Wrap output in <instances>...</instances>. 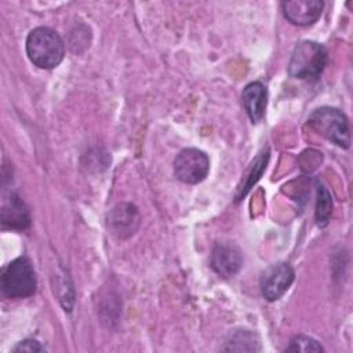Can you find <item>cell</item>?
<instances>
[{
	"label": "cell",
	"mask_w": 353,
	"mask_h": 353,
	"mask_svg": "<svg viewBox=\"0 0 353 353\" xmlns=\"http://www.w3.org/2000/svg\"><path fill=\"white\" fill-rule=\"evenodd\" d=\"M26 54L37 68L52 69L62 62L65 44L54 29L39 26L30 30L26 37Z\"/></svg>",
	"instance_id": "6da1fadb"
},
{
	"label": "cell",
	"mask_w": 353,
	"mask_h": 353,
	"mask_svg": "<svg viewBox=\"0 0 353 353\" xmlns=\"http://www.w3.org/2000/svg\"><path fill=\"white\" fill-rule=\"evenodd\" d=\"M327 62V48L317 41L305 40L294 48L288 62V73L299 80L314 81L324 72Z\"/></svg>",
	"instance_id": "7a4b0ae2"
},
{
	"label": "cell",
	"mask_w": 353,
	"mask_h": 353,
	"mask_svg": "<svg viewBox=\"0 0 353 353\" xmlns=\"http://www.w3.org/2000/svg\"><path fill=\"white\" fill-rule=\"evenodd\" d=\"M1 292L7 298H28L36 292L37 277L29 258L19 256L1 270Z\"/></svg>",
	"instance_id": "3957f363"
},
{
	"label": "cell",
	"mask_w": 353,
	"mask_h": 353,
	"mask_svg": "<svg viewBox=\"0 0 353 353\" xmlns=\"http://www.w3.org/2000/svg\"><path fill=\"white\" fill-rule=\"evenodd\" d=\"M309 125L334 145L347 149L350 146V128L346 114L331 106L317 108L307 117Z\"/></svg>",
	"instance_id": "277c9868"
},
{
	"label": "cell",
	"mask_w": 353,
	"mask_h": 353,
	"mask_svg": "<svg viewBox=\"0 0 353 353\" xmlns=\"http://www.w3.org/2000/svg\"><path fill=\"white\" fill-rule=\"evenodd\" d=\"M210 159L208 156L196 148L182 149L174 160L175 176L185 183H199L208 175Z\"/></svg>",
	"instance_id": "5b68a950"
},
{
	"label": "cell",
	"mask_w": 353,
	"mask_h": 353,
	"mask_svg": "<svg viewBox=\"0 0 353 353\" xmlns=\"http://www.w3.org/2000/svg\"><path fill=\"white\" fill-rule=\"evenodd\" d=\"M294 280L295 272L291 265L285 262L270 265L261 276V292L268 301H277L288 291Z\"/></svg>",
	"instance_id": "8992f818"
},
{
	"label": "cell",
	"mask_w": 353,
	"mask_h": 353,
	"mask_svg": "<svg viewBox=\"0 0 353 353\" xmlns=\"http://www.w3.org/2000/svg\"><path fill=\"white\" fill-rule=\"evenodd\" d=\"M138 208L131 203H120L114 205L108 215V229L119 239L132 236L139 226Z\"/></svg>",
	"instance_id": "52a82bcc"
},
{
	"label": "cell",
	"mask_w": 353,
	"mask_h": 353,
	"mask_svg": "<svg viewBox=\"0 0 353 353\" xmlns=\"http://www.w3.org/2000/svg\"><path fill=\"white\" fill-rule=\"evenodd\" d=\"M324 3L321 0H292L283 1L281 10L284 17L294 25H313L321 15Z\"/></svg>",
	"instance_id": "ba28073f"
},
{
	"label": "cell",
	"mask_w": 353,
	"mask_h": 353,
	"mask_svg": "<svg viewBox=\"0 0 353 353\" xmlns=\"http://www.w3.org/2000/svg\"><path fill=\"white\" fill-rule=\"evenodd\" d=\"M243 266L241 251L233 244H216L211 254V268L221 277L234 276Z\"/></svg>",
	"instance_id": "9c48e42d"
},
{
	"label": "cell",
	"mask_w": 353,
	"mask_h": 353,
	"mask_svg": "<svg viewBox=\"0 0 353 353\" xmlns=\"http://www.w3.org/2000/svg\"><path fill=\"white\" fill-rule=\"evenodd\" d=\"M1 223L10 229L23 230L30 225V212L25 201L14 192L4 196L1 205Z\"/></svg>",
	"instance_id": "30bf717a"
},
{
	"label": "cell",
	"mask_w": 353,
	"mask_h": 353,
	"mask_svg": "<svg viewBox=\"0 0 353 353\" xmlns=\"http://www.w3.org/2000/svg\"><path fill=\"white\" fill-rule=\"evenodd\" d=\"M243 106L252 123L262 120L268 103V90L261 81L247 84L241 92Z\"/></svg>",
	"instance_id": "8fae6325"
},
{
	"label": "cell",
	"mask_w": 353,
	"mask_h": 353,
	"mask_svg": "<svg viewBox=\"0 0 353 353\" xmlns=\"http://www.w3.org/2000/svg\"><path fill=\"white\" fill-rule=\"evenodd\" d=\"M332 214V197L323 183H317V199L314 219L319 228H325L330 223Z\"/></svg>",
	"instance_id": "7c38bea8"
},
{
	"label": "cell",
	"mask_w": 353,
	"mask_h": 353,
	"mask_svg": "<svg viewBox=\"0 0 353 353\" xmlns=\"http://www.w3.org/2000/svg\"><path fill=\"white\" fill-rule=\"evenodd\" d=\"M228 345L222 347V350H239V352H255L259 350V342L256 335L247 330H240L234 335H232Z\"/></svg>",
	"instance_id": "4fadbf2b"
},
{
	"label": "cell",
	"mask_w": 353,
	"mask_h": 353,
	"mask_svg": "<svg viewBox=\"0 0 353 353\" xmlns=\"http://www.w3.org/2000/svg\"><path fill=\"white\" fill-rule=\"evenodd\" d=\"M268 161H269V149L266 148V150L263 149V152L259 153V156H258V157L255 159V161L252 163V167H251V171H250V174H248V178H247V181H245V183H244V188H241V189H240V193L236 196V201H239L240 199H243V197L248 193V190L258 182V179L261 178L262 172H263L265 168H266Z\"/></svg>",
	"instance_id": "5bb4252c"
},
{
	"label": "cell",
	"mask_w": 353,
	"mask_h": 353,
	"mask_svg": "<svg viewBox=\"0 0 353 353\" xmlns=\"http://www.w3.org/2000/svg\"><path fill=\"white\" fill-rule=\"evenodd\" d=\"M285 350L288 352H303V353H319V352H324L323 346L313 339L312 336L307 335H295L288 346L285 347Z\"/></svg>",
	"instance_id": "9a60e30c"
},
{
	"label": "cell",
	"mask_w": 353,
	"mask_h": 353,
	"mask_svg": "<svg viewBox=\"0 0 353 353\" xmlns=\"http://www.w3.org/2000/svg\"><path fill=\"white\" fill-rule=\"evenodd\" d=\"M12 352L15 353H21V352H26V353H34V352H46V347L36 339H25L22 342H19Z\"/></svg>",
	"instance_id": "2e32d148"
}]
</instances>
